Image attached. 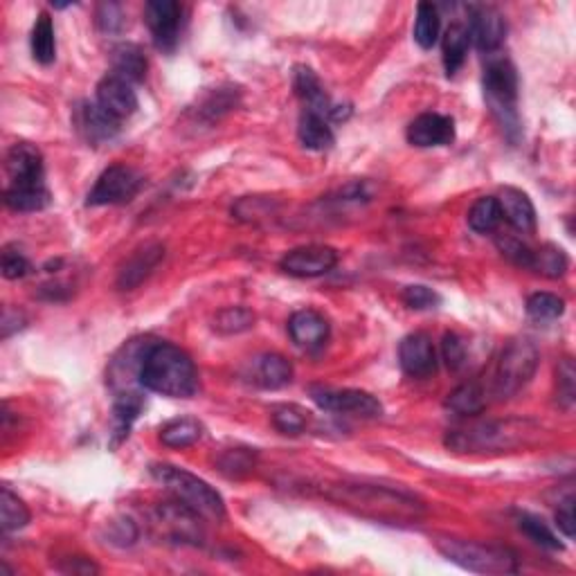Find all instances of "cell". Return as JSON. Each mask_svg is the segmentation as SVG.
I'll use <instances>...</instances> for the list:
<instances>
[{
  "label": "cell",
  "instance_id": "cell-1",
  "mask_svg": "<svg viewBox=\"0 0 576 576\" xmlns=\"http://www.w3.org/2000/svg\"><path fill=\"white\" fill-rule=\"evenodd\" d=\"M327 498L338 502L360 516L383 520V522H417L423 518V504L403 491L387 489V486L369 484H336L327 489Z\"/></svg>",
  "mask_w": 576,
  "mask_h": 576
},
{
  "label": "cell",
  "instance_id": "cell-2",
  "mask_svg": "<svg viewBox=\"0 0 576 576\" xmlns=\"http://www.w3.org/2000/svg\"><path fill=\"white\" fill-rule=\"evenodd\" d=\"M138 383L169 399H189L198 392V372L187 351L156 340L144 354Z\"/></svg>",
  "mask_w": 576,
  "mask_h": 576
},
{
  "label": "cell",
  "instance_id": "cell-3",
  "mask_svg": "<svg viewBox=\"0 0 576 576\" xmlns=\"http://www.w3.org/2000/svg\"><path fill=\"white\" fill-rule=\"evenodd\" d=\"M534 432L529 421H475L464 428L448 430L446 446L455 453H502L522 446Z\"/></svg>",
  "mask_w": 576,
  "mask_h": 576
},
{
  "label": "cell",
  "instance_id": "cell-4",
  "mask_svg": "<svg viewBox=\"0 0 576 576\" xmlns=\"http://www.w3.org/2000/svg\"><path fill=\"white\" fill-rule=\"evenodd\" d=\"M484 99L502 133L516 144L520 140L518 75L507 57H489L484 68Z\"/></svg>",
  "mask_w": 576,
  "mask_h": 576
},
{
  "label": "cell",
  "instance_id": "cell-5",
  "mask_svg": "<svg viewBox=\"0 0 576 576\" xmlns=\"http://www.w3.org/2000/svg\"><path fill=\"white\" fill-rule=\"evenodd\" d=\"M153 480L167 489L171 498L183 502L187 509H192L205 520H223L225 518V502L221 493L212 489L210 484L194 473L183 471V468L171 464H156L151 466Z\"/></svg>",
  "mask_w": 576,
  "mask_h": 576
},
{
  "label": "cell",
  "instance_id": "cell-6",
  "mask_svg": "<svg viewBox=\"0 0 576 576\" xmlns=\"http://www.w3.org/2000/svg\"><path fill=\"white\" fill-rule=\"evenodd\" d=\"M437 549L450 563L477 574H516L518 556L507 547L484 545L475 540L462 538H439Z\"/></svg>",
  "mask_w": 576,
  "mask_h": 576
},
{
  "label": "cell",
  "instance_id": "cell-7",
  "mask_svg": "<svg viewBox=\"0 0 576 576\" xmlns=\"http://www.w3.org/2000/svg\"><path fill=\"white\" fill-rule=\"evenodd\" d=\"M540 363L538 347L529 338H516L511 340L507 347L502 349V356L498 360V369L493 376V394L498 399H511L516 396L522 387H525L531 378H534Z\"/></svg>",
  "mask_w": 576,
  "mask_h": 576
},
{
  "label": "cell",
  "instance_id": "cell-8",
  "mask_svg": "<svg viewBox=\"0 0 576 576\" xmlns=\"http://www.w3.org/2000/svg\"><path fill=\"white\" fill-rule=\"evenodd\" d=\"M144 185V176L138 169L126 165H111L102 171L95 187L90 189L86 205L104 207V205H124L131 203Z\"/></svg>",
  "mask_w": 576,
  "mask_h": 576
},
{
  "label": "cell",
  "instance_id": "cell-9",
  "mask_svg": "<svg viewBox=\"0 0 576 576\" xmlns=\"http://www.w3.org/2000/svg\"><path fill=\"white\" fill-rule=\"evenodd\" d=\"M313 401L322 410L333 414H345V417H360V419H376L383 414V405L374 394L363 390H329L320 387L313 390Z\"/></svg>",
  "mask_w": 576,
  "mask_h": 576
},
{
  "label": "cell",
  "instance_id": "cell-10",
  "mask_svg": "<svg viewBox=\"0 0 576 576\" xmlns=\"http://www.w3.org/2000/svg\"><path fill=\"white\" fill-rule=\"evenodd\" d=\"M144 21L149 25L153 45L162 52H174L183 27V7L174 0H151L144 7Z\"/></svg>",
  "mask_w": 576,
  "mask_h": 576
},
{
  "label": "cell",
  "instance_id": "cell-11",
  "mask_svg": "<svg viewBox=\"0 0 576 576\" xmlns=\"http://www.w3.org/2000/svg\"><path fill=\"white\" fill-rule=\"evenodd\" d=\"M336 264H338V252L331 246H320V243L293 248L279 259V268H282L286 275L300 279L327 275L336 268Z\"/></svg>",
  "mask_w": 576,
  "mask_h": 576
},
{
  "label": "cell",
  "instance_id": "cell-12",
  "mask_svg": "<svg viewBox=\"0 0 576 576\" xmlns=\"http://www.w3.org/2000/svg\"><path fill=\"white\" fill-rule=\"evenodd\" d=\"M468 34H471V43L484 54H495L504 39H507V21L495 7L489 5H473L468 9Z\"/></svg>",
  "mask_w": 576,
  "mask_h": 576
},
{
  "label": "cell",
  "instance_id": "cell-13",
  "mask_svg": "<svg viewBox=\"0 0 576 576\" xmlns=\"http://www.w3.org/2000/svg\"><path fill=\"white\" fill-rule=\"evenodd\" d=\"M5 169L9 183L7 187H43L45 167L41 151L30 142H16L7 151Z\"/></svg>",
  "mask_w": 576,
  "mask_h": 576
},
{
  "label": "cell",
  "instance_id": "cell-14",
  "mask_svg": "<svg viewBox=\"0 0 576 576\" xmlns=\"http://www.w3.org/2000/svg\"><path fill=\"white\" fill-rule=\"evenodd\" d=\"M399 363L412 378H428L437 372V351L428 333L417 331L401 340Z\"/></svg>",
  "mask_w": 576,
  "mask_h": 576
},
{
  "label": "cell",
  "instance_id": "cell-15",
  "mask_svg": "<svg viewBox=\"0 0 576 576\" xmlns=\"http://www.w3.org/2000/svg\"><path fill=\"white\" fill-rule=\"evenodd\" d=\"M95 102L104 108V111L115 117L117 122L129 120V117L138 111V95H135L133 84L122 77L108 75L97 84V99Z\"/></svg>",
  "mask_w": 576,
  "mask_h": 576
},
{
  "label": "cell",
  "instance_id": "cell-16",
  "mask_svg": "<svg viewBox=\"0 0 576 576\" xmlns=\"http://www.w3.org/2000/svg\"><path fill=\"white\" fill-rule=\"evenodd\" d=\"M455 140V122L453 117L441 113H421L414 117L408 126V142L412 147L430 149L446 147Z\"/></svg>",
  "mask_w": 576,
  "mask_h": 576
},
{
  "label": "cell",
  "instance_id": "cell-17",
  "mask_svg": "<svg viewBox=\"0 0 576 576\" xmlns=\"http://www.w3.org/2000/svg\"><path fill=\"white\" fill-rule=\"evenodd\" d=\"M162 257H165V246H162V243H144V246H140L126 259L120 275H117V288H120V291H133V288H138L144 279L158 268Z\"/></svg>",
  "mask_w": 576,
  "mask_h": 576
},
{
  "label": "cell",
  "instance_id": "cell-18",
  "mask_svg": "<svg viewBox=\"0 0 576 576\" xmlns=\"http://www.w3.org/2000/svg\"><path fill=\"white\" fill-rule=\"evenodd\" d=\"M500 212L502 219L507 221L513 230H518L522 234H534L536 232V207L531 203V198L522 192L518 187H502L500 196Z\"/></svg>",
  "mask_w": 576,
  "mask_h": 576
},
{
  "label": "cell",
  "instance_id": "cell-19",
  "mask_svg": "<svg viewBox=\"0 0 576 576\" xmlns=\"http://www.w3.org/2000/svg\"><path fill=\"white\" fill-rule=\"evenodd\" d=\"M158 522L167 529L171 538L180 540V543H196L201 540V516L187 509L183 502L171 500L158 507Z\"/></svg>",
  "mask_w": 576,
  "mask_h": 576
},
{
  "label": "cell",
  "instance_id": "cell-20",
  "mask_svg": "<svg viewBox=\"0 0 576 576\" xmlns=\"http://www.w3.org/2000/svg\"><path fill=\"white\" fill-rule=\"evenodd\" d=\"M329 320L313 309L295 311L288 320V333L297 347L318 349L329 340Z\"/></svg>",
  "mask_w": 576,
  "mask_h": 576
},
{
  "label": "cell",
  "instance_id": "cell-21",
  "mask_svg": "<svg viewBox=\"0 0 576 576\" xmlns=\"http://www.w3.org/2000/svg\"><path fill=\"white\" fill-rule=\"evenodd\" d=\"M75 124L77 131L84 135L88 142L99 144L113 140L117 131H120L122 122H117L115 117L108 115L97 102H84L79 104V108L75 111Z\"/></svg>",
  "mask_w": 576,
  "mask_h": 576
},
{
  "label": "cell",
  "instance_id": "cell-22",
  "mask_svg": "<svg viewBox=\"0 0 576 576\" xmlns=\"http://www.w3.org/2000/svg\"><path fill=\"white\" fill-rule=\"evenodd\" d=\"M252 383L264 390H282L293 381V365L279 354H261L252 360Z\"/></svg>",
  "mask_w": 576,
  "mask_h": 576
},
{
  "label": "cell",
  "instance_id": "cell-23",
  "mask_svg": "<svg viewBox=\"0 0 576 576\" xmlns=\"http://www.w3.org/2000/svg\"><path fill=\"white\" fill-rule=\"evenodd\" d=\"M144 410V399L140 392L126 390L117 392L115 403H113V437H111V448H117L126 441V437L131 435L133 423L138 421L140 412Z\"/></svg>",
  "mask_w": 576,
  "mask_h": 576
},
{
  "label": "cell",
  "instance_id": "cell-24",
  "mask_svg": "<svg viewBox=\"0 0 576 576\" xmlns=\"http://www.w3.org/2000/svg\"><path fill=\"white\" fill-rule=\"evenodd\" d=\"M468 48H471V34H468V27L464 23L450 25L444 34V41H441V61H444L448 77L457 75V70L464 66Z\"/></svg>",
  "mask_w": 576,
  "mask_h": 576
},
{
  "label": "cell",
  "instance_id": "cell-25",
  "mask_svg": "<svg viewBox=\"0 0 576 576\" xmlns=\"http://www.w3.org/2000/svg\"><path fill=\"white\" fill-rule=\"evenodd\" d=\"M111 63H113V75L131 81V84H140V81H144V77H147L149 68L147 57H144L140 45L135 43L117 45L113 50Z\"/></svg>",
  "mask_w": 576,
  "mask_h": 576
},
{
  "label": "cell",
  "instance_id": "cell-26",
  "mask_svg": "<svg viewBox=\"0 0 576 576\" xmlns=\"http://www.w3.org/2000/svg\"><path fill=\"white\" fill-rule=\"evenodd\" d=\"M297 135L306 149L311 151H327L336 142V135L329 120L315 111H304L300 117V126H297Z\"/></svg>",
  "mask_w": 576,
  "mask_h": 576
},
{
  "label": "cell",
  "instance_id": "cell-27",
  "mask_svg": "<svg viewBox=\"0 0 576 576\" xmlns=\"http://www.w3.org/2000/svg\"><path fill=\"white\" fill-rule=\"evenodd\" d=\"M205 435V426L194 417H178L167 421L160 428V441L167 448H187L194 446Z\"/></svg>",
  "mask_w": 576,
  "mask_h": 576
},
{
  "label": "cell",
  "instance_id": "cell-28",
  "mask_svg": "<svg viewBox=\"0 0 576 576\" xmlns=\"http://www.w3.org/2000/svg\"><path fill=\"white\" fill-rule=\"evenodd\" d=\"M486 392L480 383H464L459 385L457 390H453L448 394L446 399V408L450 412L459 414V417H477V414H482L486 410Z\"/></svg>",
  "mask_w": 576,
  "mask_h": 576
},
{
  "label": "cell",
  "instance_id": "cell-29",
  "mask_svg": "<svg viewBox=\"0 0 576 576\" xmlns=\"http://www.w3.org/2000/svg\"><path fill=\"white\" fill-rule=\"evenodd\" d=\"M32 57L41 66H50L57 59V39H54V25L48 14H39L32 27Z\"/></svg>",
  "mask_w": 576,
  "mask_h": 576
},
{
  "label": "cell",
  "instance_id": "cell-30",
  "mask_svg": "<svg viewBox=\"0 0 576 576\" xmlns=\"http://www.w3.org/2000/svg\"><path fill=\"white\" fill-rule=\"evenodd\" d=\"M500 223L502 212L495 196L477 198L471 210H468V225H471V230H475L477 234H491L498 230Z\"/></svg>",
  "mask_w": 576,
  "mask_h": 576
},
{
  "label": "cell",
  "instance_id": "cell-31",
  "mask_svg": "<svg viewBox=\"0 0 576 576\" xmlns=\"http://www.w3.org/2000/svg\"><path fill=\"white\" fill-rule=\"evenodd\" d=\"M439 32H441V18L437 7L432 3H421L417 7V18H414V41L419 43V48L430 50L435 48L439 41Z\"/></svg>",
  "mask_w": 576,
  "mask_h": 576
},
{
  "label": "cell",
  "instance_id": "cell-32",
  "mask_svg": "<svg viewBox=\"0 0 576 576\" xmlns=\"http://www.w3.org/2000/svg\"><path fill=\"white\" fill-rule=\"evenodd\" d=\"M567 268H570V259H567L565 250L554 246V243H545V246L534 250L531 270H536V273L549 279H558L567 273Z\"/></svg>",
  "mask_w": 576,
  "mask_h": 576
},
{
  "label": "cell",
  "instance_id": "cell-33",
  "mask_svg": "<svg viewBox=\"0 0 576 576\" xmlns=\"http://www.w3.org/2000/svg\"><path fill=\"white\" fill-rule=\"evenodd\" d=\"M27 522H30L27 504L16 493L9 491L7 486H3V491H0V525H3V531H18Z\"/></svg>",
  "mask_w": 576,
  "mask_h": 576
},
{
  "label": "cell",
  "instance_id": "cell-34",
  "mask_svg": "<svg viewBox=\"0 0 576 576\" xmlns=\"http://www.w3.org/2000/svg\"><path fill=\"white\" fill-rule=\"evenodd\" d=\"M270 419H273V426L282 435H300V432L306 430V423H309V412H304L300 405L284 403L275 405L273 412H270Z\"/></svg>",
  "mask_w": 576,
  "mask_h": 576
},
{
  "label": "cell",
  "instance_id": "cell-35",
  "mask_svg": "<svg viewBox=\"0 0 576 576\" xmlns=\"http://www.w3.org/2000/svg\"><path fill=\"white\" fill-rule=\"evenodd\" d=\"M212 327L214 331L225 333V336L248 331L250 327H255V313L243 309V306H228V309L216 313Z\"/></svg>",
  "mask_w": 576,
  "mask_h": 576
},
{
  "label": "cell",
  "instance_id": "cell-36",
  "mask_svg": "<svg viewBox=\"0 0 576 576\" xmlns=\"http://www.w3.org/2000/svg\"><path fill=\"white\" fill-rule=\"evenodd\" d=\"M518 527L525 531V534L531 540H534L536 545L545 547V549H552V552H563L561 540H558V536L554 534V531L549 529L538 516H531V513H522V516L518 518Z\"/></svg>",
  "mask_w": 576,
  "mask_h": 576
},
{
  "label": "cell",
  "instance_id": "cell-37",
  "mask_svg": "<svg viewBox=\"0 0 576 576\" xmlns=\"http://www.w3.org/2000/svg\"><path fill=\"white\" fill-rule=\"evenodd\" d=\"M527 313L536 322L556 320L565 313V302L554 293H534L527 300Z\"/></svg>",
  "mask_w": 576,
  "mask_h": 576
},
{
  "label": "cell",
  "instance_id": "cell-38",
  "mask_svg": "<svg viewBox=\"0 0 576 576\" xmlns=\"http://www.w3.org/2000/svg\"><path fill=\"white\" fill-rule=\"evenodd\" d=\"M401 300L412 311H430V309H437V306L441 304L439 293H435L432 288L423 284H412L408 288H403Z\"/></svg>",
  "mask_w": 576,
  "mask_h": 576
},
{
  "label": "cell",
  "instance_id": "cell-39",
  "mask_svg": "<svg viewBox=\"0 0 576 576\" xmlns=\"http://www.w3.org/2000/svg\"><path fill=\"white\" fill-rule=\"evenodd\" d=\"M495 246L502 252L504 257L520 268H531V259H534V250H531L527 243H522L520 239L511 237V234H504V237L495 239Z\"/></svg>",
  "mask_w": 576,
  "mask_h": 576
},
{
  "label": "cell",
  "instance_id": "cell-40",
  "mask_svg": "<svg viewBox=\"0 0 576 576\" xmlns=\"http://www.w3.org/2000/svg\"><path fill=\"white\" fill-rule=\"evenodd\" d=\"M0 266H3L5 279H23L32 273V264L21 250L16 246H5L3 257H0Z\"/></svg>",
  "mask_w": 576,
  "mask_h": 576
},
{
  "label": "cell",
  "instance_id": "cell-41",
  "mask_svg": "<svg viewBox=\"0 0 576 576\" xmlns=\"http://www.w3.org/2000/svg\"><path fill=\"white\" fill-rule=\"evenodd\" d=\"M574 394H576L574 363L572 358H563L561 365H558V403H561L565 410H570L574 405Z\"/></svg>",
  "mask_w": 576,
  "mask_h": 576
},
{
  "label": "cell",
  "instance_id": "cell-42",
  "mask_svg": "<svg viewBox=\"0 0 576 576\" xmlns=\"http://www.w3.org/2000/svg\"><path fill=\"white\" fill-rule=\"evenodd\" d=\"M252 464H255V457H252L246 448H232L219 459L221 471L230 477H239L243 473H248Z\"/></svg>",
  "mask_w": 576,
  "mask_h": 576
},
{
  "label": "cell",
  "instance_id": "cell-43",
  "mask_svg": "<svg viewBox=\"0 0 576 576\" xmlns=\"http://www.w3.org/2000/svg\"><path fill=\"white\" fill-rule=\"evenodd\" d=\"M441 354H444V360L448 369H462L466 365V342L457 336V333H446L444 340H441Z\"/></svg>",
  "mask_w": 576,
  "mask_h": 576
},
{
  "label": "cell",
  "instance_id": "cell-44",
  "mask_svg": "<svg viewBox=\"0 0 576 576\" xmlns=\"http://www.w3.org/2000/svg\"><path fill=\"white\" fill-rule=\"evenodd\" d=\"M97 27L102 32L106 34H115V32H122L124 30V23H126V18H124V12H122V7L120 5H115V3H102L97 7Z\"/></svg>",
  "mask_w": 576,
  "mask_h": 576
},
{
  "label": "cell",
  "instance_id": "cell-45",
  "mask_svg": "<svg viewBox=\"0 0 576 576\" xmlns=\"http://www.w3.org/2000/svg\"><path fill=\"white\" fill-rule=\"evenodd\" d=\"M556 525L563 531L565 538H574L576 531V518H574V495H567V498L558 504L556 509Z\"/></svg>",
  "mask_w": 576,
  "mask_h": 576
}]
</instances>
